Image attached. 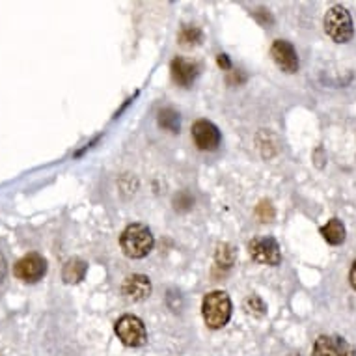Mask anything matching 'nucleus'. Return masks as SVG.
<instances>
[{
	"mask_svg": "<svg viewBox=\"0 0 356 356\" xmlns=\"http://www.w3.org/2000/svg\"><path fill=\"white\" fill-rule=\"evenodd\" d=\"M153 245H155V239H153L149 228L144 224H129L120 237V246H122L123 254L131 259L146 257L152 252Z\"/></svg>",
	"mask_w": 356,
	"mask_h": 356,
	"instance_id": "1",
	"label": "nucleus"
},
{
	"mask_svg": "<svg viewBox=\"0 0 356 356\" xmlns=\"http://www.w3.org/2000/svg\"><path fill=\"white\" fill-rule=\"evenodd\" d=\"M202 316H204L205 325L211 330L226 327L232 317V300L228 293L224 291H211L204 297L202 302Z\"/></svg>",
	"mask_w": 356,
	"mask_h": 356,
	"instance_id": "2",
	"label": "nucleus"
},
{
	"mask_svg": "<svg viewBox=\"0 0 356 356\" xmlns=\"http://www.w3.org/2000/svg\"><path fill=\"white\" fill-rule=\"evenodd\" d=\"M323 24H325V32H327L328 38L336 43H347L355 35L350 13L347 12V8L339 6V4L328 10Z\"/></svg>",
	"mask_w": 356,
	"mask_h": 356,
	"instance_id": "3",
	"label": "nucleus"
},
{
	"mask_svg": "<svg viewBox=\"0 0 356 356\" xmlns=\"http://www.w3.org/2000/svg\"><path fill=\"white\" fill-rule=\"evenodd\" d=\"M116 336L127 347H142L147 341V332L144 323L136 316H122L114 325Z\"/></svg>",
	"mask_w": 356,
	"mask_h": 356,
	"instance_id": "4",
	"label": "nucleus"
},
{
	"mask_svg": "<svg viewBox=\"0 0 356 356\" xmlns=\"http://www.w3.org/2000/svg\"><path fill=\"white\" fill-rule=\"evenodd\" d=\"M45 273H47V261H45V257L35 254V252L26 254L13 265V275L24 284L40 282L45 276Z\"/></svg>",
	"mask_w": 356,
	"mask_h": 356,
	"instance_id": "5",
	"label": "nucleus"
},
{
	"mask_svg": "<svg viewBox=\"0 0 356 356\" xmlns=\"http://www.w3.org/2000/svg\"><path fill=\"white\" fill-rule=\"evenodd\" d=\"M248 252H250V256L254 261L263 263V265L276 267V265H280L282 261L280 246H278L276 239L267 237V235L252 239L250 245H248Z\"/></svg>",
	"mask_w": 356,
	"mask_h": 356,
	"instance_id": "6",
	"label": "nucleus"
},
{
	"mask_svg": "<svg viewBox=\"0 0 356 356\" xmlns=\"http://www.w3.org/2000/svg\"><path fill=\"white\" fill-rule=\"evenodd\" d=\"M193 138L194 144L202 149V152H215L218 149L222 142V135L215 123L207 122V120H198L193 125Z\"/></svg>",
	"mask_w": 356,
	"mask_h": 356,
	"instance_id": "7",
	"label": "nucleus"
},
{
	"mask_svg": "<svg viewBox=\"0 0 356 356\" xmlns=\"http://www.w3.org/2000/svg\"><path fill=\"white\" fill-rule=\"evenodd\" d=\"M270 54H273L276 65L284 73H297L298 71V54L289 41L276 40L270 47Z\"/></svg>",
	"mask_w": 356,
	"mask_h": 356,
	"instance_id": "8",
	"label": "nucleus"
},
{
	"mask_svg": "<svg viewBox=\"0 0 356 356\" xmlns=\"http://www.w3.org/2000/svg\"><path fill=\"white\" fill-rule=\"evenodd\" d=\"M122 291L129 300L140 302V300H146L152 295V282L144 275H131L123 282Z\"/></svg>",
	"mask_w": 356,
	"mask_h": 356,
	"instance_id": "9",
	"label": "nucleus"
},
{
	"mask_svg": "<svg viewBox=\"0 0 356 356\" xmlns=\"http://www.w3.org/2000/svg\"><path fill=\"white\" fill-rule=\"evenodd\" d=\"M170 71H172V79H174L175 84L188 88L196 81V76L200 73V65L196 62H188V60L174 58L172 65H170Z\"/></svg>",
	"mask_w": 356,
	"mask_h": 356,
	"instance_id": "10",
	"label": "nucleus"
},
{
	"mask_svg": "<svg viewBox=\"0 0 356 356\" xmlns=\"http://www.w3.org/2000/svg\"><path fill=\"white\" fill-rule=\"evenodd\" d=\"M350 347L345 339L332 338V336H319L314 343L312 356H349Z\"/></svg>",
	"mask_w": 356,
	"mask_h": 356,
	"instance_id": "11",
	"label": "nucleus"
},
{
	"mask_svg": "<svg viewBox=\"0 0 356 356\" xmlns=\"http://www.w3.org/2000/svg\"><path fill=\"white\" fill-rule=\"evenodd\" d=\"M88 270V263L79 259V257H73L64 265V270H62V278H64L65 284H79V282L84 280Z\"/></svg>",
	"mask_w": 356,
	"mask_h": 356,
	"instance_id": "12",
	"label": "nucleus"
},
{
	"mask_svg": "<svg viewBox=\"0 0 356 356\" xmlns=\"http://www.w3.org/2000/svg\"><path fill=\"white\" fill-rule=\"evenodd\" d=\"M321 235L328 245H332V246L341 245V243L345 241L343 222L339 220V218H330V220H328L327 224L321 228Z\"/></svg>",
	"mask_w": 356,
	"mask_h": 356,
	"instance_id": "13",
	"label": "nucleus"
},
{
	"mask_svg": "<svg viewBox=\"0 0 356 356\" xmlns=\"http://www.w3.org/2000/svg\"><path fill=\"white\" fill-rule=\"evenodd\" d=\"M159 125L170 133H179V114L174 111V108H163V111L159 112Z\"/></svg>",
	"mask_w": 356,
	"mask_h": 356,
	"instance_id": "14",
	"label": "nucleus"
},
{
	"mask_svg": "<svg viewBox=\"0 0 356 356\" xmlns=\"http://www.w3.org/2000/svg\"><path fill=\"white\" fill-rule=\"evenodd\" d=\"M202 30L198 26H183L181 32H179V45L185 49L196 47L202 43Z\"/></svg>",
	"mask_w": 356,
	"mask_h": 356,
	"instance_id": "15",
	"label": "nucleus"
},
{
	"mask_svg": "<svg viewBox=\"0 0 356 356\" xmlns=\"http://www.w3.org/2000/svg\"><path fill=\"white\" fill-rule=\"evenodd\" d=\"M215 261H216V267H222V269H232V265L235 263L234 246L228 245V243H224V245L218 246L215 254Z\"/></svg>",
	"mask_w": 356,
	"mask_h": 356,
	"instance_id": "16",
	"label": "nucleus"
},
{
	"mask_svg": "<svg viewBox=\"0 0 356 356\" xmlns=\"http://www.w3.org/2000/svg\"><path fill=\"white\" fill-rule=\"evenodd\" d=\"M245 309L254 317H261L265 316V312H267V306L263 302L261 298L257 297V295H250V297L245 300Z\"/></svg>",
	"mask_w": 356,
	"mask_h": 356,
	"instance_id": "17",
	"label": "nucleus"
},
{
	"mask_svg": "<svg viewBox=\"0 0 356 356\" xmlns=\"http://www.w3.org/2000/svg\"><path fill=\"white\" fill-rule=\"evenodd\" d=\"M256 215L261 222L273 220V218H275V207H273V204H270V202H261V204L257 205Z\"/></svg>",
	"mask_w": 356,
	"mask_h": 356,
	"instance_id": "18",
	"label": "nucleus"
},
{
	"mask_svg": "<svg viewBox=\"0 0 356 356\" xmlns=\"http://www.w3.org/2000/svg\"><path fill=\"white\" fill-rule=\"evenodd\" d=\"M216 64H218V67H222L224 71L232 70V62H229L228 54H218V56H216Z\"/></svg>",
	"mask_w": 356,
	"mask_h": 356,
	"instance_id": "19",
	"label": "nucleus"
},
{
	"mask_svg": "<svg viewBox=\"0 0 356 356\" xmlns=\"http://www.w3.org/2000/svg\"><path fill=\"white\" fill-rule=\"evenodd\" d=\"M349 282H350V286H353V289H356V259L353 261V267H350Z\"/></svg>",
	"mask_w": 356,
	"mask_h": 356,
	"instance_id": "20",
	"label": "nucleus"
}]
</instances>
